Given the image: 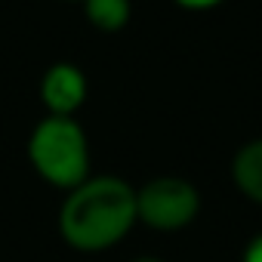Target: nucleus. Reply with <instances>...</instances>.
Listing matches in <instances>:
<instances>
[{
	"label": "nucleus",
	"mask_w": 262,
	"mask_h": 262,
	"mask_svg": "<svg viewBox=\"0 0 262 262\" xmlns=\"http://www.w3.org/2000/svg\"><path fill=\"white\" fill-rule=\"evenodd\" d=\"M136 188L120 176L99 173L65 191L59 234L77 253H105L136 228Z\"/></svg>",
	"instance_id": "obj_1"
},
{
	"label": "nucleus",
	"mask_w": 262,
	"mask_h": 262,
	"mask_svg": "<svg viewBox=\"0 0 262 262\" xmlns=\"http://www.w3.org/2000/svg\"><path fill=\"white\" fill-rule=\"evenodd\" d=\"M25 151L34 173L59 191H71L93 176L90 142L77 117H56V114L40 117L28 136Z\"/></svg>",
	"instance_id": "obj_2"
},
{
	"label": "nucleus",
	"mask_w": 262,
	"mask_h": 262,
	"mask_svg": "<svg viewBox=\"0 0 262 262\" xmlns=\"http://www.w3.org/2000/svg\"><path fill=\"white\" fill-rule=\"evenodd\" d=\"M198 213L201 191L185 176H155L136 188V216L151 231H182L198 219Z\"/></svg>",
	"instance_id": "obj_3"
},
{
	"label": "nucleus",
	"mask_w": 262,
	"mask_h": 262,
	"mask_svg": "<svg viewBox=\"0 0 262 262\" xmlns=\"http://www.w3.org/2000/svg\"><path fill=\"white\" fill-rule=\"evenodd\" d=\"M86 93H90L86 74L74 62H56L40 77V102H43L47 114L74 117L83 108Z\"/></svg>",
	"instance_id": "obj_4"
},
{
	"label": "nucleus",
	"mask_w": 262,
	"mask_h": 262,
	"mask_svg": "<svg viewBox=\"0 0 262 262\" xmlns=\"http://www.w3.org/2000/svg\"><path fill=\"white\" fill-rule=\"evenodd\" d=\"M231 182L247 201L262 207V136L244 142L234 151V158H231Z\"/></svg>",
	"instance_id": "obj_5"
},
{
	"label": "nucleus",
	"mask_w": 262,
	"mask_h": 262,
	"mask_svg": "<svg viewBox=\"0 0 262 262\" xmlns=\"http://www.w3.org/2000/svg\"><path fill=\"white\" fill-rule=\"evenodd\" d=\"M83 16L93 28L114 34V31L129 25L133 4L129 0H83Z\"/></svg>",
	"instance_id": "obj_6"
},
{
	"label": "nucleus",
	"mask_w": 262,
	"mask_h": 262,
	"mask_svg": "<svg viewBox=\"0 0 262 262\" xmlns=\"http://www.w3.org/2000/svg\"><path fill=\"white\" fill-rule=\"evenodd\" d=\"M173 4L182 7V10H191V13H204V10H216L225 0H173Z\"/></svg>",
	"instance_id": "obj_7"
},
{
	"label": "nucleus",
	"mask_w": 262,
	"mask_h": 262,
	"mask_svg": "<svg viewBox=\"0 0 262 262\" xmlns=\"http://www.w3.org/2000/svg\"><path fill=\"white\" fill-rule=\"evenodd\" d=\"M241 262H262V234H256L247 247H244V256Z\"/></svg>",
	"instance_id": "obj_8"
},
{
	"label": "nucleus",
	"mask_w": 262,
	"mask_h": 262,
	"mask_svg": "<svg viewBox=\"0 0 262 262\" xmlns=\"http://www.w3.org/2000/svg\"><path fill=\"white\" fill-rule=\"evenodd\" d=\"M129 262H167L161 256H136V259H129Z\"/></svg>",
	"instance_id": "obj_9"
},
{
	"label": "nucleus",
	"mask_w": 262,
	"mask_h": 262,
	"mask_svg": "<svg viewBox=\"0 0 262 262\" xmlns=\"http://www.w3.org/2000/svg\"><path fill=\"white\" fill-rule=\"evenodd\" d=\"M68 4H83V0H68Z\"/></svg>",
	"instance_id": "obj_10"
}]
</instances>
